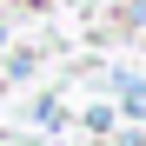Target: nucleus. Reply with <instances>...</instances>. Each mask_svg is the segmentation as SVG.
I'll return each instance as SVG.
<instances>
[{
    "label": "nucleus",
    "instance_id": "obj_4",
    "mask_svg": "<svg viewBox=\"0 0 146 146\" xmlns=\"http://www.w3.org/2000/svg\"><path fill=\"white\" fill-rule=\"evenodd\" d=\"M0 46H7V20H0Z\"/></svg>",
    "mask_w": 146,
    "mask_h": 146
},
{
    "label": "nucleus",
    "instance_id": "obj_2",
    "mask_svg": "<svg viewBox=\"0 0 146 146\" xmlns=\"http://www.w3.org/2000/svg\"><path fill=\"white\" fill-rule=\"evenodd\" d=\"M33 66H40V53H33V46H27V53H13V60H7V73H13V80H27Z\"/></svg>",
    "mask_w": 146,
    "mask_h": 146
},
{
    "label": "nucleus",
    "instance_id": "obj_5",
    "mask_svg": "<svg viewBox=\"0 0 146 146\" xmlns=\"http://www.w3.org/2000/svg\"><path fill=\"white\" fill-rule=\"evenodd\" d=\"M27 7H40V0H27Z\"/></svg>",
    "mask_w": 146,
    "mask_h": 146
},
{
    "label": "nucleus",
    "instance_id": "obj_1",
    "mask_svg": "<svg viewBox=\"0 0 146 146\" xmlns=\"http://www.w3.org/2000/svg\"><path fill=\"white\" fill-rule=\"evenodd\" d=\"M80 126H86V133H113V106H86Z\"/></svg>",
    "mask_w": 146,
    "mask_h": 146
},
{
    "label": "nucleus",
    "instance_id": "obj_3",
    "mask_svg": "<svg viewBox=\"0 0 146 146\" xmlns=\"http://www.w3.org/2000/svg\"><path fill=\"white\" fill-rule=\"evenodd\" d=\"M33 119H40V126H60L66 113H60V100H33Z\"/></svg>",
    "mask_w": 146,
    "mask_h": 146
}]
</instances>
